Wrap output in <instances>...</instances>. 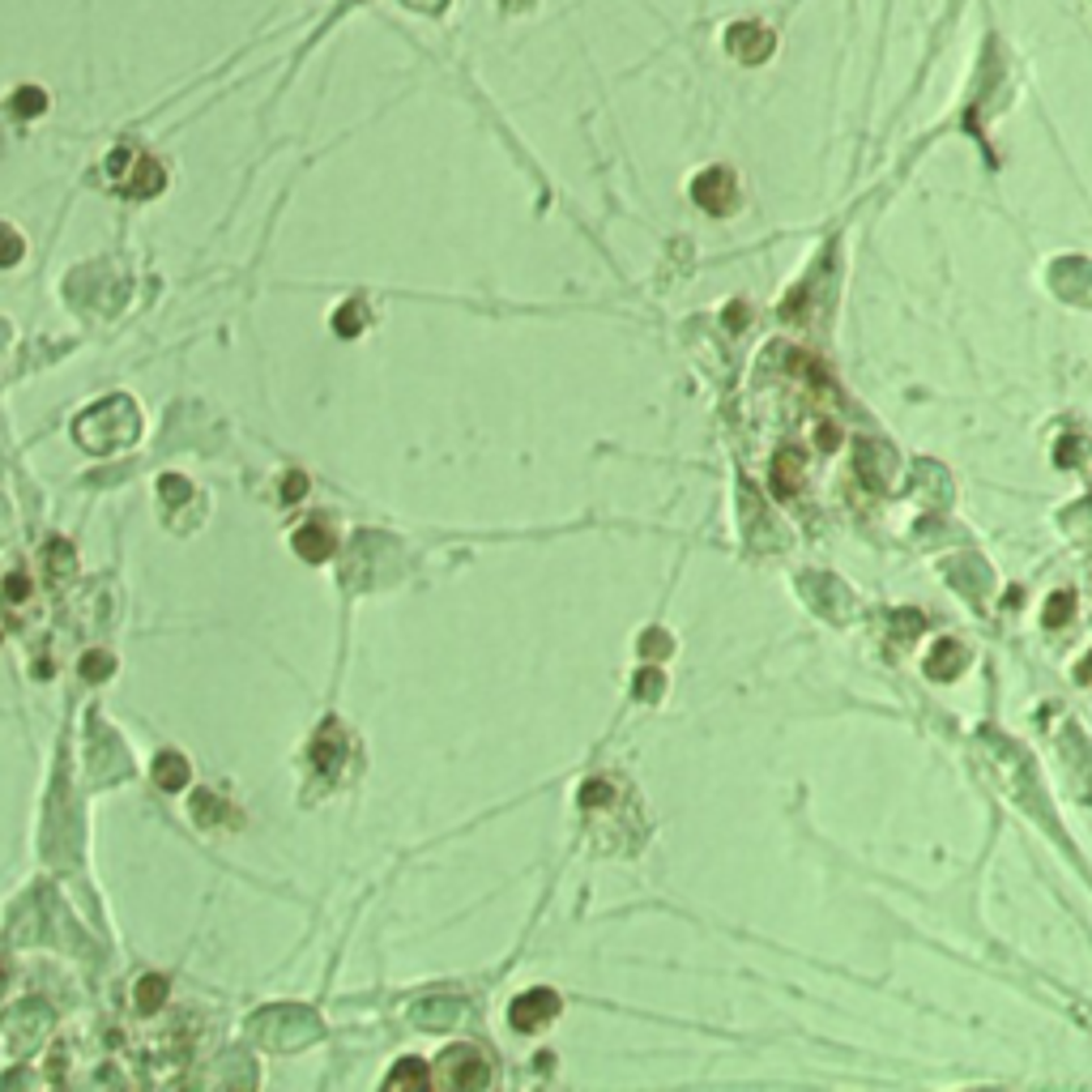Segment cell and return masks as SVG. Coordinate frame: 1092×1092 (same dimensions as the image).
<instances>
[{
	"instance_id": "cell-1",
	"label": "cell",
	"mask_w": 1092,
	"mask_h": 1092,
	"mask_svg": "<svg viewBox=\"0 0 1092 1092\" xmlns=\"http://www.w3.org/2000/svg\"><path fill=\"white\" fill-rule=\"evenodd\" d=\"M82 419H94L103 423V431L91 435V440L82 444V449L91 453H112V449H124V444L137 440V431H142V414H137V405L128 402V397H112V402H98L91 405V410L82 414Z\"/></svg>"
},
{
	"instance_id": "cell-2",
	"label": "cell",
	"mask_w": 1092,
	"mask_h": 1092,
	"mask_svg": "<svg viewBox=\"0 0 1092 1092\" xmlns=\"http://www.w3.org/2000/svg\"><path fill=\"white\" fill-rule=\"evenodd\" d=\"M555 1011H559V999L551 995V990H530V995H521L508 1007V1020L521 1032H530V1028H542V1025H551L555 1020Z\"/></svg>"
},
{
	"instance_id": "cell-3",
	"label": "cell",
	"mask_w": 1092,
	"mask_h": 1092,
	"mask_svg": "<svg viewBox=\"0 0 1092 1092\" xmlns=\"http://www.w3.org/2000/svg\"><path fill=\"white\" fill-rule=\"evenodd\" d=\"M444 1079H449V1084H461V1088L482 1084V1079H486L482 1054H479V1050H470V1046L449 1050V1054H444Z\"/></svg>"
},
{
	"instance_id": "cell-4",
	"label": "cell",
	"mask_w": 1092,
	"mask_h": 1092,
	"mask_svg": "<svg viewBox=\"0 0 1092 1092\" xmlns=\"http://www.w3.org/2000/svg\"><path fill=\"white\" fill-rule=\"evenodd\" d=\"M154 786L167 790V793H175V790L188 786V760L180 756V751H163V756L154 760Z\"/></svg>"
},
{
	"instance_id": "cell-5",
	"label": "cell",
	"mask_w": 1092,
	"mask_h": 1092,
	"mask_svg": "<svg viewBox=\"0 0 1092 1092\" xmlns=\"http://www.w3.org/2000/svg\"><path fill=\"white\" fill-rule=\"evenodd\" d=\"M295 551H299L307 563L329 559V555H333V533L325 530V525H307V530L295 533Z\"/></svg>"
},
{
	"instance_id": "cell-6",
	"label": "cell",
	"mask_w": 1092,
	"mask_h": 1092,
	"mask_svg": "<svg viewBox=\"0 0 1092 1092\" xmlns=\"http://www.w3.org/2000/svg\"><path fill=\"white\" fill-rule=\"evenodd\" d=\"M167 1002V977H158V973H150V977L137 981V1011H158Z\"/></svg>"
},
{
	"instance_id": "cell-7",
	"label": "cell",
	"mask_w": 1092,
	"mask_h": 1092,
	"mask_svg": "<svg viewBox=\"0 0 1092 1092\" xmlns=\"http://www.w3.org/2000/svg\"><path fill=\"white\" fill-rule=\"evenodd\" d=\"M112 666H116V662L107 658V653H86V658H82V679L98 683V679H107V674H112Z\"/></svg>"
},
{
	"instance_id": "cell-8",
	"label": "cell",
	"mask_w": 1092,
	"mask_h": 1092,
	"mask_svg": "<svg viewBox=\"0 0 1092 1092\" xmlns=\"http://www.w3.org/2000/svg\"><path fill=\"white\" fill-rule=\"evenodd\" d=\"M397 1084H427V1071H423V1062H402V1067L393 1071L389 1076V1088H397Z\"/></svg>"
},
{
	"instance_id": "cell-9",
	"label": "cell",
	"mask_w": 1092,
	"mask_h": 1092,
	"mask_svg": "<svg viewBox=\"0 0 1092 1092\" xmlns=\"http://www.w3.org/2000/svg\"><path fill=\"white\" fill-rule=\"evenodd\" d=\"M158 491H163V500H184V495H188V482L175 479V474H167V479L158 482Z\"/></svg>"
},
{
	"instance_id": "cell-10",
	"label": "cell",
	"mask_w": 1092,
	"mask_h": 1092,
	"mask_svg": "<svg viewBox=\"0 0 1092 1092\" xmlns=\"http://www.w3.org/2000/svg\"><path fill=\"white\" fill-rule=\"evenodd\" d=\"M303 491H307V479H303V474H286V482H282V500H299Z\"/></svg>"
},
{
	"instance_id": "cell-11",
	"label": "cell",
	"mask_w": 1092,
	"mask_h": 1092,
	"mask_svg": "<svg viewBox=\"0 0 1092 1092\" xmlns=\"http://www.w3.org/2000/svg\"><path fill=\"white\" fill-rule=\"evenodd\" d=\"M5 593H9V598H13V602H22L26 593H31V585H26V577H22V572H13V577L5 581Z\"/></svg>"
},
{
	"instance_id": "cell-12",
	"label": "cell",
	"mask_w": 1092,
	"mask_h": 1092,
	"mask_svg": "<svg viewBox=\"0 0 1092 1092\" xmlns=\"http://www.w3.org/2000/svg\"><path fill=\"white\" fill-rule=\"evenodd\" d=\"M1067 607H1071V598H1067V593H1058V598L1050 602V614H1046V619H1050V623H1062V619H1067V614H1062Z\"/></svg>"
}]
</instances>
